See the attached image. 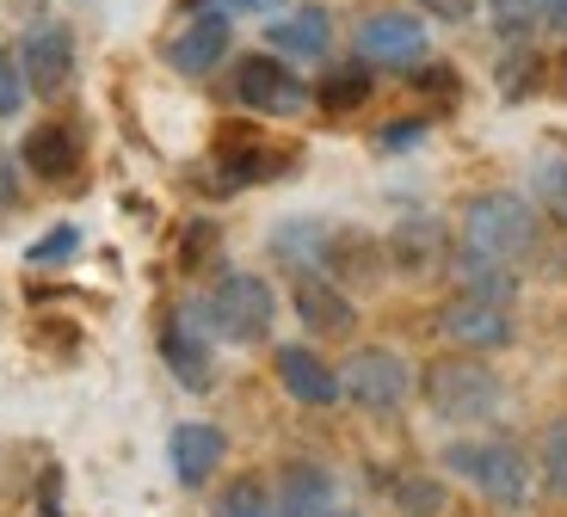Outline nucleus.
<instances>
[{
  "mask_svg": "<svg viewBox=\"0 0 567 517\" xmlns=\"http://www.w3.org/2000/svg\"><path fill=\"white\" fill-rule=\"evenodd\" d=\"M530 247H537V210L518 192H482L463 204V252L518 266Z\"/></svg>",
  "mask_w": 567,
  "mask_h": 517,
  "instance_id": "nucleus-1",
  "label": "nucleus"
},
{
  "mask_svg": "<svg viewBox=\"0 0 567 517\" xmlns=\"http://www.w3.org/2000/svg\"><path fill=\"white\" fill-rule=\"evenodd\" d=\"M420 389H425V406L451 425H482V420H494V406H499V376L482 358H468V351L425 364Z\"/></svg>",
  "mask_w": 567,
  "mask_h": 517,
  "instance_id": "nucleus-2",
  "label": "nucleus"
},
{
  "mask_svg": "<svg viewBox=\"0 0 567 517\" xmlns=\"http://www.w3.org/2000/svg\"><path fill=\"white\" fill-rule=\"evenodd\" d=\"M271 314H278V296H271V283L254 278V271H228L210 290V302H204V321H210L216 339H228V345H259V339L271 333Z\"/></svg>",
  "mask_w": 567,
  "mask_h": 517,
  "instance_id": "nucleus-3",
  "label": "nucleus"
},
{
  "mask_svg": "<svg viewBox=\"0 0 567 517\" xmlns=\"http://www.w3.org/2000/svg\"><path fill=\"white\" fill-rule=\"evenodd\" d=\"M444 468L451 475H468L475 487H482V499L494 505H525L530 499V462L518 444H506V437H487V444H451L444 449Z\"/></svg>",
  "mask_w": 567,
  "mask_h": 517,
  "instance_id": "nucleus-4",
  "label": "nucleus"
},
{
  "mask_svg": "<svg viewBox=\"0 0 567 517\" xmlns=\"http://www.w3.org/2000/svg\"><path fill=\"white\" fill-rule=\"evenodd\" d=\"M340 394L352 406H364V413H395L413 394V370H408V358L389 351V345H358L340 364Z\"/></svg>",
  "mask_w": 567,
  "mask_h": 517,
  "instance_id": "nucleus-5",
  "label": "nucleus"
},
{
  "mask_svg": "<svg viewBox=\"0 0 567 517\" xmlns=\"http://www.w3.org/2000/svg\"><path fill=\"white\" fill-rule=\"evenodd\" d=\"M228 86H235V99H241L247 112H259V117H290V112L309 105V81H302L284 56L235 62V81H228Z\"/></svg>",
  "mask_w": 567,
  "mask_h": 517,
  "instance_id": "nucleus-6",
  "label": "nucleus"
},
{
  "mask_svg": "<svg viewBox=\"0 0 567 517\" xmlns=\"http://www.w3.org/2000/svg\"><path fill=\"white\" fill-rule=\"evenodd\" d=\"M358 62L370 69H413L425 62V19L401 13V7H383L358 25Z\"/></svg>",
  "mask_w": 567,
  "mask_h": 517,
  "instance_id": "nucleus-7",
  "label": "nucleus"
},
{
  "mask_svg": "<svg viewBox=\"0 0 567 517\" xmlns=\"http://www.w3.org/2000/svg\"><path fill=\"white\" fill-rule=\"evenodd\" d=\"M439 333L463 351H499V345H512V314H506V302L451 296V302L439 308Z\"/></svg>",
  "mask_w": 567,
  "mask_h": 517,
  "instance_id": "nucleus-8",
  "label": "nucleus"
},
{
  "mask_svg": "<svg viewBox=\"0 0 567 517\" xmlns=\"http://www.w3.org/2000/svg\"><path fill=\"white\" fill-rule=\"evenodd\" d=\"M228 38H235V31H228V13L223 7H204V13H192L179 31H173L161 56H167V69H179V74H210L216 62L228 56Z\"/></svg>",
  "mask_w": 567,
  "mask_h": 517,
  "instance_id": "nucleus-9",
  "label": "nucleus"
},
{
  "mask_svg": "<svg viewBox=\"0 0 567 517\" xmlns=\"http://www.w3.org/2000/svg\"><path fill=\"white\" fill-rule=\"evenodd\" d=\"M290 308H297L302 327H315V333H327V339H346L358 327L352 296L327 278V271H302V278L290 283Z\"/></svg>",
  "mask_w": 567,
  "mask_h": 517,
  "instance_id": "nucleus-10",
  "label": "nucleus"
},
{
  "mask_svg": "<svg viewBox=\"0 0 567 517\" xmlns=\"http://www.w3.org/2000/svg\"><path fill=\"white\" fill-rule=\"evenodd\" d=\"M19 62H25V81L31 93H62L74 81V38L69 25H31L25 43H19Z\"/></svg>",
  "mask_w": 567,
  "mask_h": 517,
  "instance_id": "nucleus-11",
  "label": "nucleus"
},
{
  "mask_svg": "<svg viewBox=\"0 0 567 517\" xmlns=\"http://www.w3.org/2000/svg\"><path fill=\"white\" fill-rule=\"evenodd\" d=\"M167 456H173V475L185 480V487H204V480L223 468V456H228V437H223V425H204V420H185V425H173V437H167Z\"/></svg>",
  "mask_w": 567,
  "mask_h": 517,
  "instance_id": "nucleus-12",
  "label": "nucleus"
},
{
  "mask_svg": "<svg viewBox=\"0 0 567 517\" xmlns=\"http://www.w3.org/2000/svg\"><path fill=\"white\" fill-rule=\"evenodd\" d=\"M271 370H278L284 394L302 406H333L340 401V370L327 364V358H315L309 345H284L278 358H271Z\"/></svg>",
  "mask_w": 567,
  "mask_h": 517,
  "instance_id": "nucleus-13",
  "label": "nucleus"
},
{
  "mask_svg": "<svg viewBox=\"0 0 567 517\" xmlns=\"http://www.w3.org/2000/svg\"><path fill=\"white\" fill-rule=\"evenodd\" d=\"M278 517H340V480L315 462H290L278 480Z\"/></svg>",
  "mask_w": 567,
  "mask_h": 517,
  "instance_id": "nucleus-14",
  "label": "nucleus"
},
{
  "mask_svg": "<svg viewBox=\"0 0 567 517\" xmlns=\"http://www.w3.org/2000/svg\"><path fill=\"white\" fill-rule=\"evenodd\" d=\"M266 38H271V50H278V56L315 62V56H327V43H333V13H327V7H297V13L271 19Z\"/></svg>",
  "mask_w": 567,
  "mask_h": 517,
  "instance_id": "nucleus-15",
  "label": "nucleus"
},
{
  "mask_svg": "<svg viewBox=\"0 0 567 517\" xmlns=\"http://www.w3.org/2000/svg\"><path fill=\"white\" fill-rule=\"evenodd\" d=\"M161 358H167V370L185 389H210V339L192 327V314H173L161 327Z\"/></svg>",
  "mask_w": 567,
  "mask_h": 517,
  "instance_id": "nucleus-16",
  "label": "nucleus"
},
{
  "mask_svg": "<svg viewBox=\"0 0 567 517\" xmlns=\"http://www.w3.org/2000/svg\"><path fill=\"white\" fill-rule=\"evenodd\" d=\"M19 161H25L38 179H69V173L81 167V136H74L69 124H38L25 136V148H19Z\"/></svg>",
  "mask_w": 567,
  "mask_h": 517,
  "instance_id": "nucleus-17",
  "label": "nucleus"
},
{
  "mask_svg": "<svg viewBox=\"0 0 567 517\" xmlns=\"http://www.w3.org/2000/svg\"><path fill=\"white\" fill-rule=\"evenodd\" d=\"M456 296H482V302H512L518 296V278H512V266H499V259H482V252H456Z\"/></svg>",
  "mask_w": 567,
  "mask_h": 517,
  "instance_id": "nucleus-18",
  "label": "nucleus"
},
{
  "mask_svg": "<svg viewBox=\"0 0 567 517\" xmlns=\"http://www.w3.org/2000/svg\"><path fill=\"white\" fill-rule=\"evenodd\" d=\"M216 517H278V493L259 475H235L216 493Z\"/></svg>",
  "mask_w": 567,
  "mask_h": 517,
  "instance_id": "nucleus-19",
  "label": "nucleus"
},
{
  "mask_svg": "<svg viewBox=\"0 0 567 517\" xmlns=\"http://www.w3.org/2000/svg\"><path fill=\"white\" fill-rule=\"evenodd\" d=\"M315 99H321L327 112H352V105H364V99H370V62H352V69H333L321 86H315Z\"/></svg>",
  "mask_w": 567,
  "mask_h": 517,
  "instance_id": "nucleus-20",
  "label": "nucleus"
},
{
  "mask_svg": "<svg viewBox=\"0 0 567 517\" xmlns=\"http://www.w3.org/2000/svg\"><path fill=\"white\" fill-rule=\"evenodd\" d=\"M389 499H395L401 517H444V480H432V475H401L395 487H389Z\"/></svg>",
  "mask_w": 567,
  "mask_h": 517,
  "instance_id": "nucleus-21",
  "label": "nucleus"
},
{
  "mask_svg": "<svg viewBox=\"0 0 567 517\" xmlns=\"http://www.w3.org/2000/svg\"><path fill=\"white\" fill-rule=\"evenodd\" d=\"M389 252H395V266L401 271H432V252H439V228L432 223H408V228H395V240H389Z\"/></svg>",
  "mask_w": 567,
  "mask_h": 517,
  "instance_id": "nucleus-22",
  "label": "nucleus"
},
{
  "mask_svg": "<svg viewBox=\"0 0 567 517\" xmlns=\"http://www.w3.org/2000/svg\"><path fill=\"white\" fill-rule=\"evenodd\" d=\"M537 475H543V487H549L555 499H567V420H555L549 432H543V444H537Z\"/></svg>",
  "mask_w": 567,
  "mask_h": 517,
  "instance_id": "nucleus-23",
  "label": "nucleus"
},
{
  "mask_svg": "<svg viewBox=\"0 0 567 517\" xmlns=\"http://www.w3.org/2000/svg\"><path fill=\"white\" fill-rule=\"evenodd\" d=\"M487 13H494V31L506 43H525L543 25V0H487Z\"/></svg>",
  "mask_w": 567,
  "mask_h": 517,
  "instance_id": "nucleus-24",
  "label": "nucleus"
},
{
  "mask_svg": "<svg viewBox=\"0 0 567 517\" xmlns=\"http://www.w3.org/2000/svg\"><path fill=\"white\" fill-rule=\"evenodd\" d=\"M31 81H25V62H19V50H0V117H13L19 105H25Z\"/></svg>",
  "mask_w": 567,
  "mask_h": 517,
  "instance_id": "nucleus-25",
  "label": "nucleus"
},
{
  "mask_svg": "<svg viewBox=\"0 0 567 517\" xmlns=\"http://www.w3.org/2000/svg\"><path fill=\"white\" fill-rule=\"evenodd\" d=\"M530 86H537V56H518V62L499 69V93H506V99H525Z\"/></svg>",
  "mask_w": 567,
  "mask_h": 517,
  "instance_id": "nucleus-26",
  "label": "nucleus"
},
{
  "mask_svg": "<svg viewBox=\"0 0 567 517\" xmlns=\"http://www.w3.org/2000/svg\"><path fill=\"white\" fill-rule=\"evenodd\" d=\"M74 247H81V235H74V228H56L50 240H38V247H31V266H43V259H69Z\"/></svg>",
  "mask_w": 567,
  "mask_h": 517,
  "instance_id": "nucleus-27",
  "label": "nucleus"
},
{
  "mask_svg": "<svg viewBox=\"0 0 567 517\" xmlns=\"http://www.w3.org/2000/svg\"><path fill=\"white\" fill-rule=\"evenodd\" d=\"M543 204H549V210L567 223V161H561V167L543 173Z\"/></svg>",
  "mask_w": 567,
  "mask_h": 517,
  "instance_id": "nucleus-28",
  "label": "nucleus"
},
{
  "mask_svg": "<svg viewBox=\"0 0 567 517\" xmlns=\"http://www.w3.org/2000/svg\"><path fill=\"white\" fill-rule=\"evenodd\" d=\"M420 13H432V19H444V25H463L468 13H475V0H413Z\"/></svg>",
  "mask_w": 567,
  "mask_h": 517,
  "instance_id": "nucleus-29",
  "label": "nucleus"
},
{
  "mask_svg": "<svg viewBox=\"0 0 567 517\" xmlns=\"http://www.w3.org/2000/svg\"><path fill=\"white\" fill-rule=\"evenodd\" d=\"M420 136H425L420 117H413V124L401 117V124H389V130H383V148H408V142H420Z\"/></svg>",
  "mask_w": 567,
  "mask_h": 517,
  "instance_id": "nucleus-30",
  "label": "nucleus"
},
{
  "mask_svg": "<svg viewBox=\"0 0 567 517\" xmlns=\"http://www.w3.org/2000/svg\"><path fill=\"white\" fill-rule=\"evenodd\" d=\"M543 25L567 31V0H543Z\"/></svg>",
  "mask_w": 567,
  "mask_h": 517,
  "instance_id": "nucleus-31",
  "label": "nucleus"
}]
</instances>
